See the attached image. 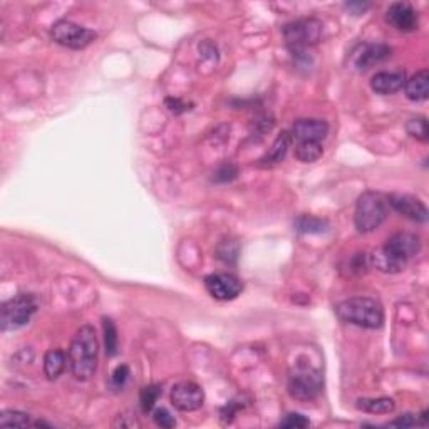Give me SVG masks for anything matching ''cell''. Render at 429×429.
I'll use <instances>...</instances> for the list:
<instances>
[{"label": "cell", "mask_w": 429, "mask_h": 429, "mask_svg": "<svg viewBox=\"0 0 429 429\" xmlns=\"http://www.w3.org/2000/svg\"><path fill=\"white\" fill-rule=\"evenodd\" d=\"M419 250H421L419 237L414 233L401 232L391 237L382 248L376 250L369 257V262L377 270L386 272V274H398L406 269L407 262L416 257Z\"/></svg>", "instance_id": "1"}, {"label": "cell", "mask_w": 429, "mask_h": 429, "mask_svg": "<svg viewBox=\"0 0 429 429\" xmlns=\"http://www.w3.org/2000/svg\"><path fill=\"white\" fill-rule=\"evenodd\" d=\"M97 354H99V342H97L94 327L89 324L83 325L72 337L69 347V367L74 379L89 381L94 376Z\"/></svg>", "instance_id": "2"}, {"label": "cell", "mask_w": 429, "mask_h": 429, "mask_svg": "<svg viewBox=\"0 0 429 429\" xmlns=\"http://www.w3.org/2000/svg\"><path fill=\"white\" fill-rule=\"evenodd\" d=\"M335 314L342 322L364 329H379L384 322L382 305L371 297H352L344 300L335 307Z\"/></svg>", "instance_id": "3"}, {"label": "cell", "mask_w": 429, "mask_h": 429, "mask_svg": "<svg viewBox=\"0 0 429 429\" xmlns=\"http://www.w3.org/2000/svg\"><path fill=\"white\" fill-rule=\"evenodd\" d=\"M389 215V205L384 195L376 191H366L356 203L354 225L359 233H371L386 222Z\"/></svg>", "instance_id": "4"}, {"label": "cell", "mask_w": 429, "mask_h": 429, "mask_svg": "<svg viewBox=\"0 0 429 429\" xmlns=\"http://www.w3.org/2000/svg\"><path fill=\"white\" fill-rule=\"evenodd\" d=\"M322 36V22L321 20L309 17V19H299L294 22H288L283 27V39L292 56L300 57L305 54V49L317 44Z\"/></svg>", "instance_id": "5"}, {"label": "cell", "mask_w": 429, "mask_h": 429, "mask_svg": "<svg viewBox=\"0 0 429 429\" xmlns=\"http://www.w3.org/2000/svg\"><path fill=\"white\" fill-rule=\"evenodd\" d=\"M39 309V300L34 294H19L7 302H3L0 310V325L3 332L17 330L27 325Z\"/></svg>", "instance_id": "6"}, {"label": "cell", "mask_w": 429, "mask_h": 429, "mask_svg": "<svg viewBox=\"0 0 429 429\" xmlns=\"http://www.w3.org/2000/svg\"><path fill=\"white\" fill-rule=\"evenodd\" d=\"M322 374L310 364L299 363L288 374L287 391L297 401H312L322 391Z\"/></svg>", "instance_id": "7"}, {"label": "cell", "mask_w": 429, "mask_h": 429, "mask_svg": "<svg viewBox=\"0 0 429 429\" xmlns=\"http://www.w3.org/2000/svg\"><path fill=\"white\" fill-rule=\"evenodd\" d=\"M50 37L59 45H64L67 49L80 50L86 49L89 44L96 41L97 34L91 29L83 27V25L71 22V20H59L50 29Z\"/></svg>", "instance_id": "8"}, {"label": "cell", "mask_w": 429, "mask_h": 429, "mask_svg": "<svg viewBox=\"0 0 429 429\" xmlns=\"http://www.w3.org/2000/svg\"><path fill=\"white\" fill-rule=\"evenodd\" d=\"M169 398H171V405L178 411H183V413L199 409L203 406V401H205L203 389L191 381L178 382L176 386H173Z\"/></svg>", "instance_id": "9"}, {"label": "cell", "mask_w": 429, "mask_h": 429, "mask_svg": "<svg viewBox=\"0 0 429 429\" xmlns=\"http://www.w3.org/2000/svg\"><path fill=\"white\" fill-rule=\"evenodd\" d=\"M206 292L216 300H233L244 290V283L232 274H211L205 279Z\"/></svg>", "instance_id": "10"}, {"label": "cell", "mask_w": 429, "mask_h": 429, "mask_svg": "<svg viewBox=\"0 0 429 429\" xmlns=\"http://www.w3.org/2000/svg\"><path fill=\"white\" fill-rule=\"evenodd\" d=\"M386 199H388V205L393 206L394 211L406 216V218L413 220V222L423 223L428 220V208L419 198L411 197V195L393 193Z\"/></svg>", "instance_id": "11"}, {"label": "cell", "mask_w": 429, "mask_h": 429, "mask_svg": "<svg viewBox=\"0 0 429 429\" xmlns=\"http://www.w3.org/2000/svg\"><path fill=\"white\" fill-rule=\"evenodd\" d=\"M386 20H388L389 25H393L394 29L401 32H413L419 25L418 12L407 2L393 3L386 12Z\"/></svg>", "instance_id": "12"}, {"label": "cell", "mask_w": 429, "mask_h": 429, "mask_svg": "<svg viewBox=\"0 0 429 429\" xmlns=\"http://www.w3.org/2000/svg\"><path fill=\"white\" fill-rule=\"evenodd\" d=\"M391 56V49L386 44H363L354 50L352 64L358 71L371 69L374 64H379Z\"/></svg>", "instance_id": "13"}, {"label": "cell", "mask_w": 429, "mask_h": 429, "mask_svg": "<svg viewBox=\"0 0 429 429\" xmlns=\"http://www.w3.org/2000/svg\"><path fill=\"white\" fill-rule=\"evenodd\" d=\"M327 133H329V125L322 120H312V118L297 120L292 126V136L299 141L321 143L322 139H325Z\"/></svg>", "instance_id": "14"}, {"label": "cell", "mask_w": 429, "mask_h": 429, "mask_svg": "<svg viewBox=\"0 0 429 429\" xmlns=\"http://www.w3.org/2000/svg\"><path fill=\"white\" fill-rule=\"evenodd\" d=\"M406 83L405 71H382L372 76L371 87L376 94H394L399 89H402Z\"/></svg>", "instance_id": "15"}, {"label": "cell", "mask_w": 429, "mask_h": 429, "mask_svg": "<svg viewBox=\"0 0 429 429\" xmlns=\"http://www.w3.org/2000/svg\"><path fill=\"white\" fill-rule=\"evenodd\" d=\"M405 92L407 99L419 103V101L428 99L429 94V72L428 69H423L411 76L405 83Z\"/></svg>", "instance_id": "16"}, {"label": "cell", "mask_w": 429, "mask_h": 429, "mask_svg": "<svg viewBox=\"0 0 429 429\" xmlns=\"http://www.w3.org/2000/svg\"><path fill=\"white\" fill-rule=\"evenodd\" d=\"M292 139H294V136L292 133H288V131H283V133H280L277 138H275L274 144L270 146V150L265 153V156L260 160V163L263 167H272V164H277L286 158L288 148H290Z\"/></svg>", "instance_id": "17"}, {"label": "cell", "mask_w": 429, "mask_h": 429, "mask_svg": "<svg viewBox=\"0 0 429 429\" xmlns=\"http://www.w3.org/2000/svg\"><path fill=\"white\" fill-rule=\"evenodd\" d=\"M358 407L371 414H389L396 407V402L391 398H363L358 399Z\"/></svg>", "instance_id": "18"}, {"label": "cell", "mask_w": 429, "mask_h": 429, "mask_svg": "<svg viewBox=\"0 0 429 429\" xmlns=\"http://www.w3.org/2000/svg\"><path fill=\"white\" fill-rule=\"evenodd\" d=\"M66 369V354L61 349H52L44 356V372L49 381H56Z\"/></svg>", "instance_id": "19"}, {"label": "cell", "mask_w": 429, "mask_h": 429, "mask_svg": "<svg viewBox=\"0 0 429 429\" xmlns=\"http://www.w3.org/2000/svg\"><path fill=\"white\" fill-rule=\"evenodd\" d=\"M324 155V148L317 141H299L295 146V158L300 163H314Z\"/></svg>", "instance_id": "20"}, {"label": "cell", "mask_w": 429, "mask_h": 429, "mask_svg": "<svg viewBox=\"0 0 429 429\" xmlns=\"http://www.w3.org/2000/svg\"><path fill=\"white\" fill-rule=\"evenodd\" d=\"M295 230L300 233H324L329 228L325 220L317 218L312 215H302L295 220Z\"/></svg>", "instance_id": "21"}, {"label": "cell", "mask_w": 429, "mask_h": 429, "mask_svg": "<svg viewBox=\"0 0 429 429\" xmlns=\"http://www.w3.org/2000/svg\"><path fill=\"white\" fill-rule=\"evenodd\" d=\"M32 418L29 414L20 413V411H3L2 414H0V426H6V428H12V426H34Z\"/></svg>", "instance_id": "22"}, {"label": "cell", "mask_w": 429, "mask_h": 429, "mask_svg": "<svg viewBox=\"0 0 429 429\" xmlns=\"http://www.w3.org/2000/svg\"><path fill=\"white\" fill-rule=\"evenodd\" d=\"M103 330H104L106 354H108L109 358H113V356H116L118 352V329L111 318L108 317L103 318Z\"/></svg>", "instance_id": "23"}, {"label": "cell", "mask_w": 429, "mask_h": 429, "mask_svg": "<svg viewBox=\"0 0 429 429\" xmlns=\"http://www.w3.org/2000/svg\"><path fill=\"white\" fill-rule=\"evenodd\" d=\"M160 396H161V388L158 384L144 386L141 393H139V405H141V409L144 413H150L156 402H158Z\"/></svg>", "instance_id": "24"}, {"label": "cell", "mask_w": 429, "mask_h": 429, "mask_svg": "<svg viewBox=\"0 0 429 429\" xmlns=\"http://www.w3.org/2000/svg\"><path fill=\"white\" fill-rule=\"evenodd\" d=\"M406 131H407V134L413 136V138L419 139V141H423V143H426L429 139L428 121H426V118H423V116L413 118V120L407 121Z\"/></svg>", "instance_id": "25"}, {"label": "cell", "mask_w": 429, "mask_h": 429, "mask_svg": "<svg viewBox=\"0 0 429 429\" xmlns=\"http://www.w3.org/2000/svg\"><path fill=\"white\" fill-rule=\"evenodd\" d=\"M239 244L237 241H223V244L218 245L216 248V253H218L220 260H223L225 263H235L237 258H239Z\"/></svg>", "instance_id": "26"}, {"label": "cell", "mask_w": 429, "mask_h": 429, "mask_svg": "<svg viewBox=\"0 0 429 429\" xmlns=\"http://www.w3.org/2000/svg\"><path fill=\"white\" fill-rule=\"evenodd\" d=\"M237 176H239V168L232 163H223L215 171L213 181H216V183H228V181L235 180Z\"/></svg>", "instance_id": "27"}, {"label": "cell", "mask_w": 429, "mask_h": 429, "mask_svg": "<svg viewBox=\"0 0 429 429\" xmlns=\"http://www.w3.org/2000/svg\"><path fill=\"white\" fill-rule=\"evenodd\" d=\"M309 419L304 414L299 413H288L286 418L280 421V428H288V429H304L309 426Z\"/></svg>", "instance_id": "28"}, {"label": "cell", "mask_w": 429, "mask_h": 429, "mask_svg": "<svg viewBox=\"0 0 429 429\" xmlns=\"http://www.w3.org/2000/svg\"><path fill=\"white\" fill-rule=\"evenodd\" d=\"M153 419H155V423L158 424L160 428H175L176 421L175 418H173L171 413H169L168 409H164V407H158V409L153 411Z\"/></svg>", "instance_id": "29"}, {"label": "cell", "mask_w": 429, "mask_h": 429, "mask_svg": "<svg viewBox=\"0 0 429 429\" xmlns=\"http://www.w3.org/2000/svg\"><path fill=\"white\" fill-rule=\"evenodd\" d=\"M127 377H129V367L126 366V364H122V366H118L116 371L113 372L111 376V388L114 391H120L125 388Z\"/></svg>", "instance_id": "30"}, {"label": "cell", "mask_w": 429, "mask_h": 429, "mask_svg": "<svg viewBox=\"0 0 429 429\" xmlns=\"http://www.w3.org/2000/svg\"><path fill=\"white\" fill-rule=\"evenodd\" d=\"M164 103H167V108L173 114H181V113H185V111H188V109H191L190 104L183 103V101L178 99V97H167V101H164Z\"/></svg>", "instance_id": "31"}, {"label": "cell", "mask_w": 429, "mask_h": 429, "mask_svg": "<svg viewBox=\"0 0 429 429\" xmlns=\"http://www.w3.org/2000/svg\"><path fill=\"white\" fill-rule=\"evenodd\" d=\"M418 424H421L418 421V418H414L413 414H402L399 416L398 419H394V421L388 423V426H399V428H411V426H418Z\"/></svg>", "instance_id": "32"}, {"label": "cell", "mask_w": 429, "mask_h": 429, "mask_svg": "<svg viewBox=\"0 0 429 429\" xmlns=\"http://www.w3.org/2000/svg\"><path fill=\"white\" fill-rule=\"evenodd\" d=\"M346 8H347V10H351L352 14L359 15V14H364V12L367 10L369 3H366V2H349V3H346Z\"/></svg>", "instance_id": "33"}]
</instances>
